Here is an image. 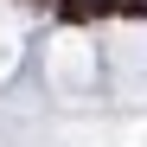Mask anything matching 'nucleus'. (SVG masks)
<instances>
[{
  "label": "nucleus",
  "instance_id": "nucleus-1",
  "mask_svg": "<svg viewBox=\"0 0 147 147\" xmlns=\"http://www.w3.org/2000/svg\"><path fill=\"white\" fill-rule=\"evenodd\" d=\"M58 19L64 26H83V19H96V0H58Z\"/></svg>",
  "mask_w": 147,
  "mask_h": 147
}]
</instances>
